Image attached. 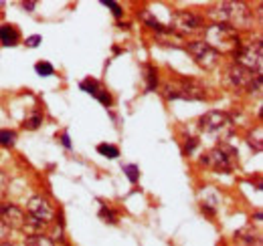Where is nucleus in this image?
I'll list each match as a JSON object with an SVG mask.
<instances>
[{"label":"nucleus","mask_w":263,"mask_h":246,"mask_svg":"<svg viewBox=\"0 0 263 246\" xmlns=\"http://www.w3.org/2000/svg\"><path fill=\"white\" fill-rule=\"evenodd\" d=\"M98 152L101 155H105V157H109V159H114V157L120 155V150H118L116 146H109V144H99Z\"/></svg>","instance_id":"obj_17"},{"label":"nucleus","mask_w":263,"mask_h":246,"mask_svg":"<svg viewBox=\"0 0 263 246\" xmlns=\"http://www.w3.org/2000/svg\"><path fill=\"white\" fill-rule=\"evenodd\" d=\"M0 220L6 228H12V230H21L25 228V222H27V216L25 212L14 206V204H2L0 206Z\"/></svg>","instance_id":"obj_10"},{"label":"nucleus","mask_w":263,"mask_h":246,"mask_svg":"<svg viewBox=\"0 0 263 246\" xmlns=\"http://www.w3.org/2000/svg\"><path fill=\"white\" fill-rule=\"evenodd\" d=\"M124 172H126V176H128V180H130L132 184H136V182H138V178H140V172H138V168H136L134 163L126 166V168H124Z\"/></svg>","instance_id":"obj_21"},{"label":"nucleus","mask_w":263,"mask_h":246,"mask_svg":"<svg viewBox=\"0 0 263 246\" xmlns=\"http://www.w3.org/2000/svg\"><path fill=\"white\" fill-rule=\"evenodd\" d=\"M247 144H249V146H251L255 152H261V150H263V129H261V125H259V127H255V131H251V133H249Z\"/></svg>","instance_id":"obj_14"},{"label":"nucleus","mask_w":263,"mask_h":246,"mask_svg":"<svg viewBox=\"0 0 263 246\" xmlns=\"http://www.w3.org/2000/svg\"><path fill=\"white\" fill-rule=\"evenodd\" d=\"M168 29L176 32L178 36H184V34H195V32L204 31V23L197 14L182 10V12H174L170 16V27Z\"/></svg>","instance_id":"obj_8"},{"label":"nucleus","mask_w":263,"mask_h":246,"mask_svg":"<svg viewBox=\"0 0 263 246\" xmlns=\"http://www.w3.org/2000/svg\"><path fill=\"white\" fill-rule=\"evenodd\" d=\"M209 16L215 18V23L227 25L235 31L253 27V12L243 2H219V4L211 6Z\"/></svg>","instance_id":"obj_1"},{"label":"nucleus","mask_w":263,"mask_h":246,"mask_svg":"<svg viewBox=\"0 0 263 246\" xmlns=\"http://www.w3.org/2000/svg\"><path fill=\"white\" fill-rule=\"evenodd\" d=\"M164 95L166 99L176 101V99H184V101H198L204 99V89L197 85L195 81H168L164 85Z\"/></svg>","instance_id":"obj_6"},{"label":"nucleus","mask_w":263,"mask_h":246,"mask_svg":"<svg viewBox=\"0 0 263 246\" xmlns=\"http://www.w3.org/2000/svg\"><path fill=\"white\" fill-rule=\"evenodd\" d=\"M200 129L213 137H219V139H225L229 137L235 129V123L231 119L227 113L223 111H209L200 117Z\"/></svg>","instance_id":"obj_4"},{"label":"nucleus","mask_w":263,"mask_h":246,"mask_svg":"<svg viewBox=\"0 0 263 246\" xmlns=\"http://www.w3.org/2000/svg\"><path fill=\"white\" fill-rule=\"evenodd\" d=\"M142 20H144V23H146L150 29H154L156 32H164L166 29H168V27H164V25H162V23H160L156 16H152V12H150V10L142 12Z\"/></svg>","instance_id":"obj_15"},{"label":"nucleus","mask_w":263,"mask_h":246,"mask_svg":"<svg viewBox=\"0 0 263 246\" xmlns=\"http://www.w3.org/2000/svg\"><path fill=\"white\" fill-rule=\"evenodd\" d=\"M189 53L193 55V59L197 65H200L202 69H213L217 61H219V55L204 43V40H193V43H189Z\"/></svg>","instance_id":"obj_9"},{"label":"nucleus","mask_w":263,"mask_h":246,"mask_svg":"<svg viewBox=\"0 0 263 246\" xmlns=\"http://www.w3.org/2000/svg\"><path fill=\"white\" fill-rule=\"evenodd\" d=\"M156 83H158L156 71H154V67H148V91H154L156 89Z\"/></svg>","instance_id":"obj_22"},{"label":"nucleus","mask_w":263,"mask_h":246,"mask_svg":"<svg viewBox=\"0 0 263 246\" xmlns=\"http://www.w3.org/2000/svg\"><path fill=\"white\" fill-rule=\"evenodd\" d=\"M34 71L41 75V77H51L53 73H55V69H53V65L47 61H41L34 65Z\"/></svg>","instance_id":"obj_18"},{"label":"nucleus","mask_w":263,"mask_h":246,"mask_svg":"<svg viewBox=\"0 0 263 246\" xmlns=\"http://www.w3.org/2000/svg\"><path fill=\"white\" fill-rule=\"evenodd\" d=\"M103 4H105L107 8H111V12H114L116 16H122V6H120L118 2H114V0H103Z\"/></svg>","instance_id":"obj_24"},{"label":"nucleus","mask_w":263,"mask_h":246,"mask_svg":"<svg viewBox=\"0 0 263 246\" xmlns=\"http://www.w3.org/2000/svg\"><path fill=\"white\" fill-rule=\"evenodd\" d=\"M237 57V65L253 71V73H259L261 75V67H263V45L261 40H251V43H241L239 51L235 53Z\"/></svg>","instance_id":"obj_7"},{"label":"nucleus","mask_w":263,"mask_h":246,"mask_svg":"<svg viewBox=\"0 0 263 246\" xmlns=\"http://www.w3.org/2000/svg\"><path fill=\"white\" fill-rule=\"evenodd\" d=\"M99 216H101L105 222H111V224H114V222H118V216H116V212H114V210H109V208H105V206L101 208Z\"/></svg>","instance_id":"obj_23"},{"label":"nucleus","mask_w":263,"mask_h":246,"mask_svg":"<svg viewBox=\"0 0 263 246\" xmlns=\"http://www.w3.org/2000/svg\"><path fill=\"white\" fill-rule=\"evenodd\" d=\"M202 163L211 168L213 172H223L229 174L237 166V150L231 146H217L211 152H206L202 157Z\"/></svg>","instance_id":"obj_3"},{"label":"nucleus","mask_w":263,"mask_h":246,"mask_svg":"<svg viewBox=\"0 0 263 246\" xmlns=\"http://www.w3.org/2000/svg\"><path fill=\"white\" fill-rule=\"evenodd\" d=\"M25 246H55V242L45 234H33L25 240Z\"/></svg>","instance_id":"obj_16"},{"label":"nucleus","mask_w":263,"mask_h":246,"mask_svg":"<svg viewBox=\"0 0 263 246\" xmlns=\"http://www.w3.org/2000/svg\"><path fill=\"white\" fill-rule=\"evenodd\" d=\"M18 38H21V34H18V31H16L12 25L0 27V43H2L4 47H14V45L18 43Z\"/></svg>","instance_id":"obj_13"},{"label":"nucleus","mask_w":263,"mask_h":246,"mask_svg":"<svg viewBox=\"0 0 263 246\" xmlns=\"http://www.w3.org/2000/svg\"><path fill=\"white\" fill-rule=\"evenodd\" d=\"M39 43H41V36H39V34H33V36L27 38V47H31V49L39 47Z\"/></svg>","instance_id":"obj_26"},{"label":"nucleus","mask_w":263,"mask_h":246,"mask_svg":"<svg viewBox=\"0 0 263 246\" xmlns=\"http://www.w3.org/2000/svg\"><path fill=\"white\" fill-rule=\"evenodd\" d=\"M16 139V133L10 129H0V146H12Z\"/></svg>","instance_id":"obj_20"},{"label":"nucleus","mask_w":263,"mask_h":246,"mask_svg":"<svg viewBox=\"0 0 263 246\" xmlns=\"http://www.w3.org/2000/svg\"><path fill=\"white\" fill-rule=\"evenodd\" d=\"M23 6H25V8H29V10H31V8H34V2H25V4H23Z\"/></svg>","instance_id":"obj_29"},{"label":"nucleus","mask_w":263,"mask_h":246,"mask_svg":"<svg viewBox=\"0 0 263 246\" xmlns=\"http://www.w3.org/2000/svg\"><path fill=\"white\" fill-rule=\"evenodd\" d=\"M41 121H43V117H41V115H33L31 119H27V123H25V125H27L29 129H36V127L41 125Z\"/></svg>","instance_id":"obj_25"},{"label":"nucleus","mask_w":263,"mask_h":246,"mask_svg":"<svg viewBox=\"0 0 263 246\" xmlns=\"http://www.w3.org/2000/svg\"><path fill=\"white\" fill-rule=\"evenodd\" d=\"M63 144H65V148H71V141H69V135H63Z\"/></svg>","instance_id":"obj_28"},{"label":"nucleus","mask_w":263,"mask_h":246,"mask_svg":"<svg viewBox=\"0 0 263 246\" xmlns=\"http://www.w3.org/2000/svg\"><path fill=\"white\" fill-rule=\"evenodd\" d=\"M235 238L245 246H253L261 242V228H253V224H247L245 228L235 232Z\"/></svg>","instance_id":"obj_12"},{"label":"nucleus","mask_w":263,"mask_h":246,"mask_svg":"<svg viewBox=\"0 0 263 246\" xmlns=\"http://www.w3.org/2000/svg\"><path fill=\"white\" fill-rule=\"evenodd\" d=\"M225 77L233 87L237 89H245V91H261V75L253 73L241 65H231L225 71Z\"/></svg>","instance_id":"obj_5"},{"label":"nucleus","mask_w":263,"mask_h":246,"mask_svg":"<svg viewBox=\"0 0 263 246\" xmlns=\"http://www.w3.org/2000/svg\"><path fill=\"white\" fill-rule=\"evenodd\" d=\"M29 214L47 224V222H51V220L55 218V208L49 204L47 198H43V196H33V198L29 200Z\"/></svg>","instance_id":"obj_11"},{"label":"nucleus","mask_w":263,"mask_h":246,"mask_svg":"<svg viewBox=\"0 0 263 246\" xmlns=\"http://www.w3.org/2000/svg\"><path fill=\"white\" fill-rule=\"evenodd\" d=\"M6 184H8V178H6V174L0 170V190H4V188H6Z\"/></svg>","instance_id":"obj_27"},{"label":"nucleus","mask_w":263,"mask_h":246,"mask_svg":"<svg viewBox=\"0 0 263 246\" xmlns=\"http://www.w3.org/2000/svg\"><path fill=\"white\" fill-rule=\"evenodd\" d=\"M81 89H83V91H87V93H91L93 97L101 91V87H99V83L96 81V79H85V81L81 83Z\"/></svg>","instance_id":"obj_19"},{"label":"nucleus","mask_w":263,"mask_h":246,"mask_svg":"<svg viewBox=\"0 0 263 246\" xmlns=\"http://www.w3.org/2000/svg\"><path fill=\"white\" fill-rule=\"evenodd\" d=\"M204 43L219 55V53H237L241 47V38L239 32L235 29H231L227 25H211L204 29Z\"/></svg>","instance_id":"obj_2"}]
</instances>
